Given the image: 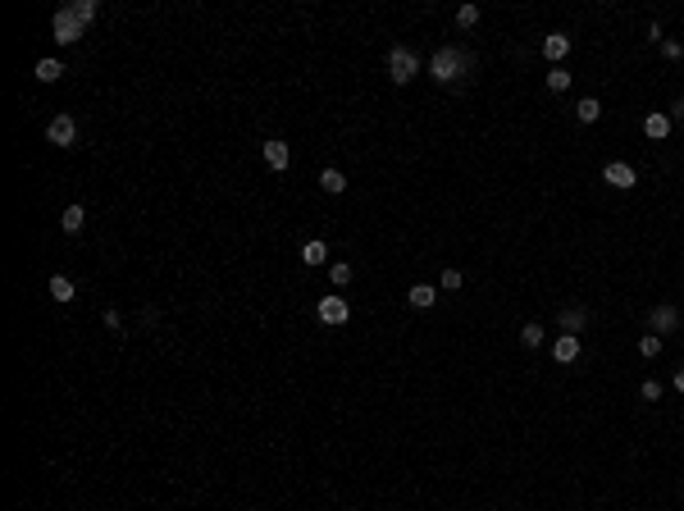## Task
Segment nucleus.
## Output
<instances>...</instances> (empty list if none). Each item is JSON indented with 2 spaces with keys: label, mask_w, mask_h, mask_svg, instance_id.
<instances>
[{
  "label": "nucleus",
  "mask_w": 684,
  "mask_h": 511,
  "mask_svg": "<svg viewBox=\"0 0 684 511\" xmlns=\"http://www.w3.org/2000/svg\"><path fill=\"white\" fill-rule=\"evenodd\" d=\"M60 224H64V233H78L82 224H87V210H82V206H64V215H60Z\"/></svg>",
  "instance_id": "18"
},
{
  "label": "nucleus",
  "mask_w": 684,
  "mask_h": 511,
  "mask_svg": "<svg viewBox=\"0 0 684 511\" xmlns=\"http://www.w3.org/2000/svg\"><path fill=\"white\" fill-rule=\"evenodd\" d=\"M643 402H657V397H662V383H657V379H643Z\"/></svg>",
  "instance_id": "26"
},
{
  "label": "nucleus",
  "mask_w": 684,
  "mask_h": 511,
  "mask_svg": "<svg viewBox=\"0 0 684 511\" xmlns=\"http://www.w3.org/2000/svg\"><path fill=\"white\" fill-rule=\"evenodd\" d=\"M671 119H684V96H680V101L671 105Z\"/></svg>",
  "instance_id": "29"
},
{
  "label": "nucleus",
  "mask_w": 684,
  "mask_h": 511,
  "mask_svg": "<svg viewBox=\"0 0 684 511\" xmlns=\"http://www.w3.org/2000/svg\"><path fill=\"white\" fill-rule=\"evenodd\" d=\"M470 64H475V60H470L461 46H443V51H434V60H429V73H434L438 83H456Z\"/></svg>",
  "instance_id": "1"
},
{
  "label": "nucleus",
  "mask_w": 684,
  "mask_h": 511,
  "mask_svg": "<svg viewBox=\"0 0 684 511\" xmlns=\"http://www.w3.org/2000/svg\"><path fill=\"white\" fill-rule=\"evenodd\" d=\"M547 87H552V92H565V87H570V69L552 64V69H547Z\"/></svg>",
  "instance_id": "21"
},
{
  "label": "nucleus",
  "mask_w": 684,
  "mask_h": 511,
  "mask_svg": "<svg viewBox=\"0 0 684 511\" xmlns=\"http://www.w3.org/2000/svg\"><path fill=\"white\" fill-rule=\"evenodd\" d=\"M543 55L552 60V64H561L565 55H570V37H565V33H547L543 37Z\"/></svg>",
  "instance_id": "11"
},
{
  "label": "nucleus",
  "mask_w": 684,
  "mask_h": 511,
  "mask_svg": "<svg viewBox=\"0 0 684 511\" xmlns=\"http://www.w3.org/2000/svg\"><path fill=\"white\" fill-rule=\"evenodd\" d=\"M415 73H420V55H415L411 46H392L388 51V78L397 83V87H406Z\"/></svg>",
  "instance_id": "2"
},
{
  "label": "nucleus",
  "mask_w": 684,
  "mask_h": 511,
  "mask_svg": "<svg viewBox=\"0 0 684 511\" xmlns=\"http://www.w3.org/2000/svg\"><path fill=\"white\" fill-rule=\"evenodd\" d=\"M556 324H561V334H575L579 338V329L588 324V311H584V306H565L561 315H556Z\"/></svg>",
  "instance_id": "9"
},
{
  "label": "nucleus",
  "mask_w": 684,
  "mask_h": 511,
  "mask_svg": "<svg viewBox=\"0 0 684 511\" xmlns=\"http://www.w3.org/2000/svg\"><path fill=\"white\" fill-rule=\"evenodd\" d=\"M328 261V247H324V242H306V247H301V265H324Z\"/></svg>",
  "instance_id": "19"
},
{
  "label": "nucleus",
  "mask_w": 684,
  "mask_h": 511,
  "mask_svg": "<svg viewBox=\"0 0 684 511\" xmlns=\"http://www.w3.org/2000/svg\"><path fill=\"white\" fill-rule=\"evenodd\" d=\"M575 119H579V123H597V119H602V101H597V96H584V101L575 105Z\"/></svg>",
  "instance_id": "14"
},
{
  "label": "nucleus",
  "mask_w": 684,
  "mask_h": 511,
  "mask_svg": "<svg viewBox=\"0 0 684 511\" xmlns=\"http://www.w3.org/2000/svg\"><path fill=\"white\" fill-rule=\"evenodd\" d=\"M51 297H55V302H73V297H78V288H73V279H64V274H55V279H51Z\"/></svg>",
  "instance_id": "15"
},
{
  "label": "nucleus",
  "mask_w": 684,
  "mask_h": 511,
  "mask_svg": "<svg viewBox=\"0 0 684 511\" xmlns=\"http://www.w3.org/2000/svg\"><path fill=\"white\" fill-rule=\"evenodd\" d=\"M351 274H356V270H351V265H347V261H337V265H328V279H333V283H337V288H347V283H351Z\"/></svg>",
  "instance_id": "23"
},
{
  "label": "nucleus",
  "mask_w": 684,
  "mask_h": 511,
  "mask_svg": "<svg viewBox=\"0 0 684 511\" xmlns=\"http://www.w3.org/2000/svg\"><path fill=\"white\" fill-rule=\"evenodd\" d=\"M37 78H42V83H60V78H64V64H60V60H37Z\"/></svg>",
  "instance_id": "20"
},
{
  "label": "nucleus",
  "mask_w": 684,
  "mask_h": 511,
  "mask_svg": "<svg viewBox=\"0 0 684 511\" xmlns=\"http://www.w3.org/2000/svg\"><path fill=\"white\" fill-rule=\"evenodd\" d=\"M662 55L666 60H684V46L680 42H662Z\"/></svg>",
  "instance_id": "27"
},
{
  "label": "nucleus",
  "mask_w": 684,
  "mask_h": 511,
  "mask_svg": "<svg viewBox=\"0 0 684 511\" xmlns=\"http://www.w3.org/2000/svg\"><path fill=\"white\" fill-rule=\"evenodd\" d=\"M64 5H69V10L78 14V23H82V28H87V23H91V19L100 14V5H96V0H64Z\"/></svg>",
  "instance_id": "16"
},
{
  "label": "nucleus",
  "mask_w": 684,
  "mask_h": 511,
  "mask_svg": "<svg viewBox=\"0 0 684 511\" xmlns=\"http://www.w3.org/2000/svg\"><path fill=\"white\" fill-rule=\"evenodd\" d=\"M46 141H51V146H73L78 141V123L69 119V114H55V119L46 123Z\"/></svg>",
  "instance_id": "4"
},
{
  "label": "nucleus",
  "mask_w": 684,
  "mask_h": 511,
  "mask_svg": "<svg viewBox=\"0 0 684 511\" xmlns=\"http://www.w3.org/2000/svg\"><path fill=\"white\" fill-rule=\"evenodd\" d=\"M639 356H648V361L662 356V338H657V334H643V338H639Z\"/></svg>",
  "instance_id": "22"
},
{
  "label": "nucleus",
  "mask_w": 684,
  "mask_h": 511,
  "mask_svg": "<svg viewBox=\"0 0 684 511\" xmlns=\"http://www.w3.org/2000/svg\"><path fill=\"white\" fill-rule=\"evenodd\" d=\"M347 315H351L347 297H337V293L319 297V324H347Z\"/></svg>",
  "instance_id": "6"
},
{
  "label": "nucleus",
  "mask_w": 684,
  "mask_h": 511,
  "mask_svg": "<svg viewBox=\"0 0 684 511\" xmlns=\"http://www.w3.org/2000/svg\"><path fill=\"white\" fill-rule=\"evenodd\" d=\"M602 183L620 187V192H630V187L639 183V174H634V164H625V160H611L607 169H602Z\"/></svg>",
  "instance_id": "7"
},
{
  "label": "nucleus",
  "mask_w": 684,
  "mask_h": 511,
  "mask_svg": "<svg viewBox=\"0 0 684 511\" xmlns=\"http://www.w3.org/2000/svg\"><path fill=\"white\" fill-rule=\"evenodd\" d=\"M643 132H648L652 141H662L666 132H671V114H657V110H652L648 119H643Z\"/></svg>",
  "instance_id": "13"
},
{
  "label": "nucleus",
  "mask_w": 684,
  "mask_h": 511,
  "mask_svg": "<svg viewBox=\"0 0 684 511\" xmlns=\"http://www.w3.org/2000/svg\"><path fill=\"white\" fill-rule=\"evenodd\" d=\"M51 33H55V42H60V46H73V42H82V33H87V28H82V23H78V14L64 5V10H55Z\"/></svg>",
  "instance_id": "3"
},
{
  "label": "nucleus",
  "mask_w": 684,
  "mask_h": 511,
  "mask_svg": "<svg viewBox=\"0 0 684 511\" xmlns=\"http://www.w3.org/2000/svg\"><path fill=\"white\" fill-rule=\"evenodd\" d=\"M406 302H411L415 311H429V306L438 302V288H434V283H415L411 293H406Z\"/></svg>",
  "instance_id": "12"
},
{
  "label": "nucleus",
  "mask_w": 684,
  "mask_h": 511,
  "mask_svg": "<svg viewBox=\"0 0 684 511\" xmlns=\"http://www.w3.org/2000/svg\"><path fill=\"white\" fill-rule=\"evenodd\" d=\"M671 383H675V392H684V370H675V379H671Z\"/></svg>",
  "instance_id": "30"
},
{
  "label": "nucleus",
  "mask_w": 684,
  "mask_h": 511,
  "mask_svg": "<svg viewBox=\"0 0 684 511\" xmlns=\"http://www.w3.org/2000/svg\"><path fill=\"white\" fill-rule=\"evenodd\" d=\"M443 288H461V270H443Z\"/></svg>",
  "instance_id": "28"
},
{
  "label": "nucleus",
  "mask_w": 684,
  "mask_h": 511,
  "mask_svg": "<svg viewBox=\"0 0 684 511\" xmlns=\"http://www.w3.org/2000/svg\"><path fill=\"white\" fill-rule=\"evenodd\" d=\"M456 23H461V28H475L479 23V5H461V10H456Z\"/></svg>",
  "instance_id": "25"
},
{
  "label": "nucleus",
  "mask_w": 684,
  "mask_h": 511,
  "mask_svg": "<svg viewBox=\"0 0 684 511\" xmlns=\"http://www.w3.org/2000/svg\"><path fill=\"white\" fill-rule=\"evenodd\" d=\"M552 356H556V365H570V361H579V338L575 334H561L552 343Z\"/></svg>",
  "instance_id": "10"
},
{
  "label": "nucleus",
  "mask_w": 684,
  "mask_h": 511,
  "mask_svg": "<svg viewBox=\"0 0 684 511\" xmlns=\"http://www.w3.org/2000/svg\"><path fill=\"white\" fill-rule=\"evenodd\" d=\"M265 164H270V169H288V164H292V151H288V141H279V137L265 141Z\"/></svg>",
  "instance_id": "8"
},
{
  "label": "nucleus",
  "mask_w": 684,
  "mask_h": 511,
  "mask_svg": "<svg viewBox=\"0 0 684 511\" xmlns=\"http://www.w3.org/2000/svg\"><path fill=\"white\" fill-rule=\"evenodd\" d=\"M319 187H324L328 196H337V192H347V178H342V169H324V174H319Z\"/></svg>",
  "instance_id": "17"
},
{
  "label": "nucleus",
  "mask_w": 684,
  "mask_h": 511,
  "mask_svg": "<svg viewBox=\"0 0 684 511\" xmlns=\"http://www.w3.org/2000/svg\"><path fill=\"white\" fill-rule=\"evenodd\" d=\"M680 329V311H675L671 302H662L657 311L648 315V334H657V338H666V334H675Z\"/></svg>",
  "instance_id": "5"
},
{
  "label": "nucleus",
  "mask_w": 684,
  "mask_h": 511,
  "mask_svg": "<svg viewBox=\"0 0 684 511\" xmlns=\"http://www.w3.org/2000/svg\"><path fill=\"white\" fill-rule=\"evenodd\" d=\"M520 343L525 347H538V343H543V329L538 324H520Z\"/></svg>",
  "instance_id": "24"
}]
</instances>
